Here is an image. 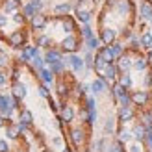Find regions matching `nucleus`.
<instances>
[{
  "instance_id": "10",
  "label": "nucleus",
  "mask_w": 152,
  "mask_h": 152,
  "mask_svg": "<svg viewBox=\"0 0 152 152\" xmlns=\"http://www.w3.org/2000/svg\"><path fill=\"white\" fill-rule=\"evenodd\" d=\"M98 45H100V39H98V37H91V39H87V48H91V50H98L100 47H98Z\"/></svg>"
},
{
  "instance_id": "8",
  "label": "nucleus",
  "mask_w": 152,
  "mask_h": 152,
  "mask_svg": "<svg viewBox=\"0 0 152 152\" xmlns=\"http://www.w3.org/2000/svg\"><path fill=\"white\" fill-rule=\"evenodd\" d=\"M54 11L58 13V15H67L71 11V4L69 2H61V4H58L56 7H54Z\"/></svg>"
},
{
  "instance_id": "5",
  "label": "nucleus",
  "mask_w": 152,
  "mask_h": 152,
  "mask_svg": "<svg viewBox=\"0 0 152 152\" xmlns=\"http://www.w3.org/2000/svg\"><path fill=\"white\" fill-rule=\"evenodd\" d=\"M56 61H61V54H59V50H56V48L47 50V54H45V63L52 65V63H56Z\"/></svg>"
},
{
  "instance_id": "3",
  "label": "nucleus",
  "mask_w": 152,
  "mask_h": 152,
  "mask_svg": "<svg viewBox=\"0 0 152 152\" xmlns=\"http://www.w3.org/2000/svg\"><path fill=\"white\" fill-rule=\"evenodd\" d=\"M152 128L147 126L143 113L135 111L128 119H119V128H117V137L123 152H150V135Z\"/></svg>"
},
{
  "instance_id": "2",
  "label": "nucleus",
  "mask_w": 152,
  "mask_h": 152,
  "mask_svg": "<svg viewBox=\"0 0 152 152\" xmlns=\"http://www.w3.org/2000/svg\"><path fill=\"white\" fill-rule=\"evenodd\" d=\"M135 24L134 0H106L98 17V37L104 45L121 43L128 39Z\"/></svg>"
},
{
  "instance_id": "1",
  "label": "nucleus",
  "mask_w": 152,
  "mask_h": 152,
  "mask_svg": "<svg viewBox=\"0 0 152 152\" xmlns=\"http://www.w3.org/2000/svg\"><path fill=\"white\" fill-rule=\"evenodd\" d=\"M117 83L139 113H152V63L139 45L128 47L115 61Z\"/></svg>"
},
{
  "instance_id": "11",
  "label": "nucleus",
  "mask_w": 152,
  "mask_h": 152,
  "mask_svg": "<svg viewBox=\"0 0 152 152\" xmlns=\"http://www.w3.org/2000/svg\"><path fill=\"white\" fill-rule=\"evenodd\" d=\"M30 4H32V7L35 10V13H41L43 11V0H30Z\"/></svg>"
},
{
  "instance_id": "12",
  "label": "nucleus",
  "mask_w": 152,
  "mask_h": 152,
  "mask_svg": "<svg viewBox=\"0 0 152 152\" xmlns=\"http://www.w3.org/2000/svg\"><path fill=\"white\" fill-rule=\"evenodd\" d=\"M6 82H7V78H6L4 74H0V87H2V86H6Z\"/></svg>"
},
{
  "instance_id": "4",
  "label": "nucleus",
  "mask_w": 152,
  "mask_h": 152,
  "mask_svg": "<svg viewBox=\"0 0 152 152\" xmlns=\"http://www.w3.org/2000/svg\"><path fill=\"white\" fill-rule=\"evenodd\" d=\"M96 7V2L95 0H78L74 6V11H76V19L83 24H89L91 22V17H93V11Z\"/></svg>"
},
{
  "instance_id": "7",
  "label": "nucleus",
  "mask_w": 152,
  "mask_h": 152,
  "mask_svg": "<svg viewBox=\"0 0 152 152\" xmlns=\"http://www.w3.org/2000/svg\"><path fill=\"white\" fill-rule=\"evenodd\" d=\"M91 89H93L96 95H98V93H104V89H106V82H104L102 78H96L93 83H91Z\"/></svg>"
},
{
  "instance_id": "9",
  "label": "nucleus",
  "mask_w": 152,
  "mask_h": 152,
  "mask_svg": "<svg viewBox=\"0 0 152 152\" xmlns=\"http://www.w3.org/2000/svg\"><path fill=\"white\" fill-rule=\"evenodd\" d=\"M39 74L43 76V82L45 83H52V80H54V72L48 71V69H45V67H43V69H39Z\"/></svg>"
},
{
  "instance_id": "6",
  "label": "nucleus",
  "mask_w": 152,
  "mask_h": 152,
  "mask_svg": "<svg viewBox=\"0 0 152 152\" xmlns=\"http://www.w3.org/2000/svg\"><path fill=\"white\" fill-rule=\"evenodd\" d=\"M69 65L72 67V71L74 72H80L83 69V59L80 56H76V54H71L69 56Z\"/></svg>"
}]
</instances>
